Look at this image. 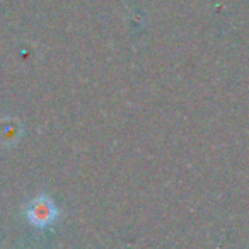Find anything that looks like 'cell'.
Masks as SVG:
<instances>
[{
    "mask_svg": "<svg viewBox=\"0 0 249 249\" xmlns=\"http://www.w3.org/2000/svg\"><path fill=\"white\" fill-rule=\"evenodd\" d=\"M26 218L35 227L45 229L58 218V208L53 203L52 198H48L46 195H39V196H36L35 200H31L28 203Z\"/></svg>",
    "mask_w": 249,
    "mask_h": 249,
    "instance_id": "1",
    "label": "cell"
}]
</instances>
